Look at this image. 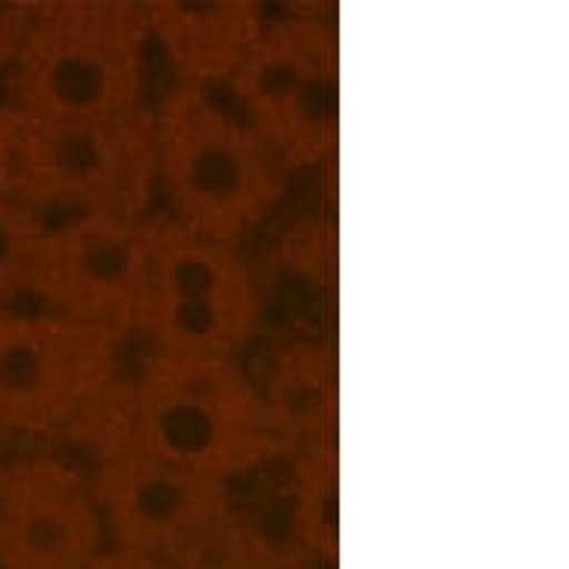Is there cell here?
<instances>
[{"label":"cell","instance_id":"1","mask_svg":"<svg viewBox=\"0 0 569 569\" xmlns=\"http://www.w3.org/2000/svg\"><path fill=\"white\" fill-rule=\"evenodd\" d=\"M152 140L173 224L239 248L278 209L283 161L216 90L173 81L152 108Z\"/></svg>","mask_w":569,"mask_h":569},{"label":"cell","instance_id":"2","mask_svg":"<svg viewBox=\"0 0 569 569\" xmlns=\"http://www.w3.org/2000/svg\"><path fill=\"white\" fill-rule=\"evenodd\" d=\"M147 54L138 3L39 0L10 76V104L51 122L120 120L147 104Z\"/></svg>","mask_w":569,"mask_h":569},{"label":"cell","instance_id":"3","mask_svg":"<svg viewBox=\"0 0 569 569\" xmlns=\"http://www.w3.org/2000/svg\"><path fill=\"white\" fill-rule=\"evenodd\" d=\"M0 194L48 224L51 216H147L156 197L152 108L104 122H51L0 108Z\"/></svg>","mask_w":569,"mask_h":569},{"label":"cell","instance_id":"4","mask_svg":"<svg viewBox=\"0 0 569 569\" xmlns=\"http://www.w3.org/2000/svg\"><path fill=\"white\" fill-rule=\"evenodd\" d=\"M134 448L230 486L278 457L253 373L239 358L147 355L131 373Z\"/></svg>","mask_w":569,"mask_h":569},{"label":"cell","instance_id":"5","mask_svg":"<svg viewBox=\"0 0 569 569\" xmlns=\"http://www.w3.org/2000/svg\"><path fill=\"white\" fill-rule=\"evenodd\" d=\"M260 292L236 244H224L170 218L152 224L150 266L134 335L150 355L239 358L260 328Z\"/></svg>","mask_w":569,"mask_h":569},{"label":"cell","instance_id":"6","mask_svg":"<svg viewBox=\"0 0 569 569\" xmlns=\"http://www.w3.org/2000/svg\"><path fill=\"white\" fill-rule=\"evenodd\" d=\"M224 90L287 170L335 156L337 37L326 19L296 10L269 16Z\"/></svg>","mask_w":569,"mask_h":569},{"label":"cell","instance_id":"7","mask_svg":"<svg viewBox=\"0 0 569 569\" xmlns=\"http://www.w3.org/2000/svg\"><path fill=\"white\" fill-rule=\"evenodd\" d=\"M117 335L39 308L0 310V439H57L122 376Z\"/></svg>","mask_w":569,"mask_h":569},{"label":"cell","instance_id":"8","mask_svg":"<svg viewBox=\"0 0 569 569\" xmlns=\"http://www.w3.org/2000/svg\"><path fill=\"white\" fill-rule=\"evenodd\" d=\"M147 216L90 212L51 221L39 244L30 308L129 340L150 266Z\"/></svg>","mask_w":569,"mask_h":569},{"label":"cell","instance_id":"9","mask_svg":"<svg viewBox=\"0 0 569 569\" xmlns=\"http://www.w3.org/2000/svg\"><path fill=\"white\" fill-rule=\"evenodd\" d=\"M108 546L90 471L37 453L10 462L0 507V569H84Z\"/></svg>","mask_w":569,"mask_h":569},{"label":"cell","instance_id":"10","mask_svg":"<svg viewBox=\"0 0 569 569\" xmlns=\"http://www.w3.org/2000/svg\"><path fill=\"white\" fill-rule=\"evenodd\" d=\"M90 480L108 542L161 563L233 507L230 486L138 450L93 468Z\"/></svg>","mask_w":569,"mask_h":569},{"label":"cell","instance_id":"11","mask_svg":"<svg viewBox=\"0 0 569 569\" xmlns=\"http://www.w3.org/2000/svg\"><path fill=\"white\" fill-rule=\"evenodd\" d=\"M150 46H159L177 81L203 90L230 84L269 10L251 0H147L138 3Z\"/></svg>","mask_w":569,"mask_h":569},{"label":"cell","instance_id":"12","mask_svg":"<svg viewBox=\"0 0 569 569\" xmlns=\"http://www.w3.org/2000/svg\"><path fill=\"white\" fill-rule=\"evenodd\" d=\"M253 382L278 453L296 457L337 445V358L331 346L313 340L278 346Z\"/></svg>","mask_w":569,"mask_h":569},{"label":"cell","instance_id":"13","mask_svg":"<svg viewBox=\"0 0 569 569\" xmlns=\"http://www.w3.org/2000/svg\"><path fill=\"white\" fill-rule=\"evenodd\" d=\"M290 533L305 558L337 560V445L292 457Z\"/></svg>","mask_w":569,"mask_h":569},{"label":"cell","instance_id":"14","mask_svg":"<svg viewBox=\"0 0 569 569\" xmlns=\"http://www.w3.org/2000/svg\"><path fill=\"white\" fill-rule=\"evenodd\" d=\"M290 555V546L230 507L168 560V569H283Z\"/></svg>","mask_w":569,"mask_h":569},{"label":"cell","instance_id":"15","mask_svg":"<svg viewBox=\"0 0 569 569\" xmlns=\"http://www.w3.org/2000/svg\"><path fill=\"white\" fill-rule=\"evenodd\" d=\"M54 441H63L84 457L93 468L120 459L134 448V391L131 373L117 376L93 400L84 402L78 415L63 427Z\"/></svg>","mask_w":569,"mask_h":569},{"label":"cell","instance_id":"16","mask_svg":"<svg viewBox=\"0 0 569 569\" xmlns=\"http://www.w3.org/2000/svg\"><path fill=\"white\" fill-rule=\"evenodd\" d=\"M48 230L46 218L0 194V310L30 301L33 266Z\"/></svg>","mask_w":569,"mask_h":569},{"label":"cell","instance_id":"17","mask_svg":"<svg viewBox=\"0 0 569 569\" xmlns=\"http://www.w3.org/2000/svg\"><path fill=\"white\" fill-rule=\"evenodd\" d=\"M37 7L39 0H0V87H7V93H10L12 66L28 39Z\"/></svg>","mask_w":569,"mask_h":569},{"label":"cell","instance_id":"18","mask_svg":"<svg viewBox=\"0 0 569 569\" xmlns=\"http://www.w3.org/2000/svg\"><path fill=\"white\" fill-rule=\"evenodd\" d=\"M84 569H168V563H161L156 558L138 555V551L120 549V546H104Z\"/></svg>","mask_w":569,"mask_h":569},{"label":"cell","instance_id":"19","mask_svg":"<svg viewBox=\"0 0 569 569\" xmlns=\"http://www.w3.org/2000/svg\"><path fill=\"white\" fill-rule=\"evenodd\" d=\"M283 569H322V567H317L313 560L305 558L301 551L292 549V555H290V558H287V563H283Z\"/></svg>","mask_w":569,"mask_h":569},{"label":"cell","instance_id":"20","mask_svg":"<svg viewBox=\"0 0 569 569\" xmlns=\"http://www.w3.org/2000/svg\"><path fill=\"white\" fill-rule=\"evenodd\" d=\"M7 480H10V462L0 459V507H3V495H7Z\"/></svg>","mask_w":569,"mask_h":569},{"label":"cell","instance_id":"21","mask_svg":"<svg viewBox=\"0 0 569 569\" xmlns=\"http://www.w3.org/2000/svg\"><path fill=\"white\" fill-rule=\"evenodd\" d=\"M7 104H10V102H3V99H0V108H7Z\"/></svg>","mask_w":569,"mask_h":569}]
</instances>
